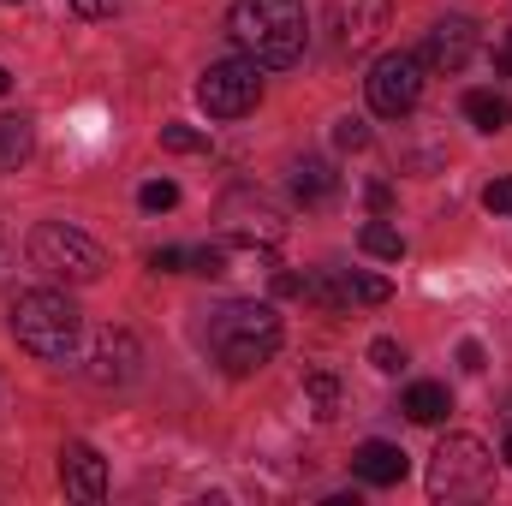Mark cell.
Listing matches in <instances>:
<instances>
[{"instance_id":"ac0fdd59","label":"cell","mask_w":512,"mask_h":506,"mask_svg":"<svg viewBox=\"0 0 512 506\" xmlns=\"http://www.w3.org/2000/svg\"><path fill=\"white\" fill-rule=\"evenodd\" d=\"M340 292H346V304H387V298H393V280L346 268V274H340Z\"/></svg>"},{"instance_id":"7c38bea8","label":"cell","mask_w":512,"mask_h":506,"mask_svg":"<svg viewBox=\"0 0 512 506\" xmlns=\"http://www.w3.org/2000/svg\"><path fill=\"white\" fill-rule=\"evenodd\" d=\"M60 483H66V495H78V501H102V495H108V465H102V453H96L90 441H66V447H60Z\"/></svg>"},{"instance_id":"1f68e13d","label":"cell","mask_w":512,"mask_h":506,"mask_svg":"<svg viewBox=\"0 0 512 506\" xmlns=\"http://www.w3.org/2000/svg\"><path fill=\"white\" fill-rule=\"evenodd\" d=\"M495 60H501V72H507V78H512V30H507V42L495 48Z\"/></svg>"},{"instance_id":"484cf974","label":"cell","mask_w":512,"mask_h":506,"mask_svg":"<svg viewBox=\"0 0 512 506\" xmlns=\"http://www.w3.org/2000/svg\"><path fill=\"white\" fill-rule=\"evenodd\" d=\"M370 364H376L382 376H393V370H405V352H399L393 340H370Z\"/></svg>"},{"instance_id":"d6986e66","label":"cell","mask_w":512,"mask_h":506,"mask_svg":"<svg viewBox=\"0 0 512 506\" xmlns=\"http://www.w3.org/2000/svg\"><path fill=\"white\" fill-rule=\"evenodd\" d=\"M304 399H310V405H316V417L328 423V417L340 411V381L328 376V370H310V376H304Z\"/></svg>"},{"instance_id":"8fae6325","label":"cell","mask_w":512,"mask_h":506,"mask_svg":"<svg viewBox=\"0 0 512 506\" xmlns=\"http://www.w3.org/2000/svg\"><path fill=\"white\" fill-rule=\"evenodd\" d=\"M137 364H143V346L131 340L126 328H102L90 340V370L84 376L96 387H126V381H137Z\"/></svg>"},{"instance_id":"44dd1931","label":"cell","mask_w":512,"mask_h":506,"mask_svg":"<svg viewBox=\"0 0 512 506\" xmlns=\"http://www.w3.org/2000/svg\"><path fill=\"white\" fill-rule=\"evenodd\" d=\"M161 143L173 155H209V131H197V126H161Z\"/></svg>"},{"instance_id":"ba28073f","label":"cell","mask_w":512,"mask_h":506,"mask_svg":"<svg viewBox=\"0 0 512 506\" xmlns=\"http://www.w3.org/2000/svg\"><path fill=\"white\" fill-rule=\"evenodd\" d=\"M387 18H393V0H328V36H334V54L358 60L382 42Z\"/></svg>"},{"instance_id":"4316f807","label":"cell","mask_w":512,"mask_h":506,"mask_svg":"<svg viewBox=\"0 0 512 506\" xmlns=\"http://www.w3.org/2000/svg\"><path fill=\"white\" fill-rule=\"evenodd\" d=\"M78 18H114V12H126V0H66Z\"/></svg>"},{"instance_id":"cb8c5ba5","label":"cell","mask_w":512,"mask_h":506,"mask_svg":"<svg viewBox=\"0 0 512 506\" xmlns=\"http://www.w3.org/2000/svg\"><path fill=\"white\" fill-rule=\"evenodd\" d=\"M149 268H155V274H185V268H191V251L161 245V251H149Z\"/></svg>"},{"instance_id":"603a6c76","label":"cell","mask_w":512,"mask_h":506,"mask_svg":"<svg viewBox=\"0 0 512 506\" xmlns=\"http://www.w3.org/2000/svg\"><path fill=\"white\" fill-rule=\"evenodd\" d=\"M191 274H209V280L227 274V245H197L191 251Z\"/></svg>"},{"instance_id":"ffe728a7","label":"cell","mask_w":512,"mask_h":506,"mask_svg":"<svg viewBox=\"0 0 512 506\" xmlns=\"http://www.w3.org/2000/svg\"><path fill=\"white\" fill-rule=\"evenodd\" d=\"M358 245H364L370 256H382V262H399V256H405V239H399L387 221H370V227L358 233Z\"/></svg>"},{"instance_id":"7402d4cb","label":"cell","mask_w":512,"mask_h":506,"mask_svg":"<svg viewBox=\"0 0 512 506\" xmlns=\"http://www.w3.org/2000/svg\"><path fill=\"white\" fill-rule=\"evenodd\" d=\"M137 203H143L149 215H161V209H173V203H179V185H173V179H149V185L137 191Z\"/></svg>"},{"instance_id":"8992f818","label":"cell","mask_w":512,"mask_h":506,"mask_svg":"<svg viewBox=\"0 0 512 506\" xmlns=\"http://www.w3.org/2000/svg\"><path fill=\"white\" fill-rule=\"evenodd\" d=\"M197 102H203L215 120H245L256 102H262V66H256L251 54L215 60V66L203 72V84H197Z\"/></svg>"},{"instance_id":"f546056e","label":"cell","mask_w":512,"mask_h":506,"mask_svg":"<svg viewBox=\"0 0 512 506\" xmlns=\"http://www.w3.org/2000/svg\"><path fill=\"white\" fill-rule=\"evenodd\" d=\"M364 203H370L376 215H387V209H393V185H387V179H376V185L364 191Z\"/></svg>"},{"instance_id":"5b68a950","label":"cell","mask_w":512,"mask_h":506,"mask_svg":"<svg viewBox=\"0 0 512 506\" xmlns=\"http://www.w3.org/2000/svg\"><path fill=\"white\" fill-rule=\"evenodd\" d=\"M495 477V453L477 435H447L429 459V495L435 501H477Z\"/></svg>"},{"instance_id":"30bf717a","label":"cell","mask_w":512,"mask_h":506,"mask_svg":"<svg viewBox=\"0 0 512 506\" xmlns=\"http://www.w3.org/2000/svg\"><path fill=\"white\" fill-rule=\"evenodd\" d=\"M471 54H477V24H471L465 12L441 18V24L423 36V66H429V72H441V78L465 72V66H471Z\"/></svg>"},{"instance_id":"9a60e30c","label":"cell","mask_w":512,"mask_h":506,"mask_svg":"<svg viewBox=\"0 0 512 506\" xmlns=\"http://www.w3.org/2000/svg\"><path fill=\"white\" fill-rule=\"evenodd\" d=\"M411 423H441L447 411H453V399H447V387L441 381H417V387H405V405H399Z\"/></svg>"},{"instance_id":"3957f363","label":"cell","mask_w":512,"mask_h":506,"mask_svg":"<svg viewBox=\"0 0 512 506\" xmlns=\"http://www.w3.org/2000/svg\"><path fill=\"white\" fill-rule=\"evenodd\" d=\"M12 340L42 364H72L84 346V316L66 292H18L12 298Z\"/></svg>"},{"instance_id":"52a82bcc","label":"cell","mask_w":512,"mask_h":506,"mask_svg":"<svg viewBox=\"0 0 512 506\" xmlns=\"http://www.w3.org/2000/svg\"><path fill=\"white\" fill-rule=\"evenodd\" d=\"M423 54H411V48H399V54H382L376 66H370V78H364V90H370V108L382 114V120H405L417 102H423Z\"/></svg>"},{"instance_id":"d4e9b609","label":"cell","mask_w":512,"mask_h":506,"mask_svg":"<svg viewBox=\"0 0 512 506\" xmlns=\"http://www.w3.org/2000/svg\"><path fill=\"white\" fill-rule=\"evenodd\" d=\"M334 143H340V149H364V143H370V126L346 114V120H334Z\"/></svg>"},{"instance_id":"e575fe53","label":"cell","mask_w":512,"mask_h":506,"mask_svg":"<svg viewBox=\"0 0 512 506\" xmlns=\"http://www.w3.org/2000/svg\"><path fill=\"white\" fill-rule=\"evenodd\" d=\"M0 274H6V251H0Z\"/></svg>"},{"instance_id":"4fadbf2b","label":"cell","mask_w":512,"mask_h":506,"mask_svg":"<svg viewBox=\"0 0 512 506\" xmlns=\"http://www.w3.org/2000/svg\"><path fill=\"white\" fill-rule=\"evenodd\" d=\"M352 471H358L370 489H393V483H405L411 459H405V447H393V441H364V447L352 453Z\"/></svg>"},{"instance_id":"5bb4252c","label":"cell","mask_w":512,"mask_h":506,"mask_svg":"<svg viewBox=\"0 0 512 506\" xmlns=\"http://www.w3.org/2000/svg\"><path fill=\"white\" fill-rule=\"evenodd\" d=\"M292 197H298L304 209H328V203L340 197V173H334L328 161H316V155H310V161H298V167H292Z\"/></svg>"},{"instance_id":"2e32d148","label":"cell","mask_w":512,"mask_h":506,"mask_svg":"<svg viewBox=\"0 0 512 506\" xmlns=\"http://www.w3.org/2000/svg\"><path fill=\"white\" fill-rule=\"evenodd\" d=\"M465 120H471L477 131H507L512 126V102L495 96V90H471V96H465Z\"/></svg>"},{"instance_id":"6da1fadb","label":"cell","mask_w":512,"mask_h":506,"mask_svg":"<svg viewBox=\"0 0 512 506\" xmlns=\"http://www.w3.org/2000/svg\"><path fill=\"white\" fill-rule=\"evenodd\" d=\"M227 36L251 54L256 66H298L304 42H310V18L304 0H233L227 12Z\"/></svg>"},{"instance_id":"e0dca14e","label":"cell","mask_w":512,"mask_h":506,"mask_svg":"<svg viewBox=\"0 0 512 506\" xmlns=\"http://www.w3.org/2000/svg\"><path fill=\"white\" fill-rule=\"evenodd\" d=\"M30 161V120L0 114V173H18Z\"/></svg>"},{"instance_id":"83f0119b","label":"cell","mask_w":512,"mask_h":506,"mask_svg":"<svg viewBox=\"0 0 512 506\" xmlns=\"http://www.w3.org/2000/svg\"><path fill=\"white\" fill-rule=\"evenodd\" d=\"M304 280H310V274H292V268H274V298H304Z\"/></svg>"},{"instance_id":"7a4b0ae2","label":"cell","mask_w":512,"mask_h":506,"mask_svg":"<svg viewBox=\"0 0 512 506\" xmlns=\"http://www.w3.org/2000/svg\"><path fill=\"white\" fill-rule=\"evenodd\" d=\"M286 328H280V310L274 304H256V298H233L209 316V352L221 358L227 376H251L262 370L274 352H280Z\"/></svg>"},{"instance_id":"f1b7e54d","label":"cell","mask_w":512,"mask_h":506,"mask_svg":"<svg viewBox=\"0 0 512 506\" xmlns=\"http://www.w3.org/2000/svg\"><path fill=\"white\" fill-rule=\"evenodd\" d=\"M483 203H489L495 215H512V179H495V185L483 191Z\"/></svg>"},{"instance_id":"277c9868","label":"cell","mask_w":512,"mask_h":506,"mask_svg":"<svg viewBox=\"0 0 512 506\" xmlns=\"http://www.w3.org/2000/svg\"><path fill=\"white\" fill-rule=\"evenodd\" d=\"M30 262L48 274V280H66V286H96L102 274H108V251L90 239V233H78V227H66V221H42V227H30Z\"/></svg>"},{"instance_id":"836d02e7","label":"cell","mask_w":512,"mask_h":506,"mask_svg":"<svg viewBox=\"0 0 512 506\" xmlns=\"http://www.w3.org/2000/svg\"><path fill=\"white\" fill-rule=\"evenodd\" d=\"M501 459H507V465H512V435H507V441H501Z\"/></svg>"},{"instance_id":"9c48e42d","label":"cell","mask_w":512,"mask_h":506,"mask_svg":"<svg viewBox=\"0 0 512 506\" xmlns=\"http://www.w3.org/2000/svg\"><path fill=\"white\" fill-rule=\"evenodd\" d=\"M221 233H227V245H280L286 239V221H280V209L268 203V197H256V191H233L227 203H221Z\"/></svg>"},{"instance_id":"4dcf8cb0","label":"cell","mask_w":512,"mask_h":506,"mask_svg":"<svg viewBox=\"0 0 512 506\" xmlns=\"http://www.w3.org/2000/svg\"><path fill=\"white\" fill-rule=\"evenodd\" d=\"M459 370H471V376L483 370V346H477V340H465V346H459Z\"/></svg>"},{"instance_id":"d6a6232c","label":"cell","mask_w":512,"mask_h":506,"mask_svg":"<svg viewBox=\"0 0 512 506\" xmlns=\"http://www.w3.org/2000/svg\"><path fill=\"white\" fill-rule=\"evenodd\" d=\"M6 90H12V72H6V66H0V96H6Z\"/></svg>"}]
</instances>
